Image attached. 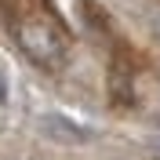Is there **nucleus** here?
Returning a JSON list of instances; mask_svg holds the SVG:
<instances>
[{"label":"nucleus","mask_w":160,"mask_h":160,"mask_svg":"<svg viewBox=\"0 0 160 160\" xmlns=\"http://www.w3.org/2000/svg\"><path fill=\"white\" fill-rule=\"evenodd\" d=\"M18 44H22V51H26L33 62L48 66V69L62 58V37H58L55 26H48V22H26L18 29Z\"/></svg>","instance_id":"obj_1"},{"label":"nucleus","mask_w":160,"mask_h":160,"mask_svg":"<svg viewBox=\"0 0 160 160\" xmlns=\"http://www.w3.org/2000/svg\"><path fill=\"white\" fill-rule=\"evenodd\" d=\"M44 131L55 135V138H66V142H84V131L69 128V120H58V117H48L44 120Z\"/></svg>","instance_id":"obj_2"},{"label":"nucleus","mask_w":160,"mask_h":160,"mask_svg":"<svg viewBox=\"0 0 160 160\" xmlns=\"http://www.w3.org/2000/svg\"><path fill=\"white\" fill-rule=\"evenodd\" d=\"M153 37L160 40V15H157V18H153Z\"/></svg>","instance_id":"obj_3"},{"label":"nucleus","mask_w":160,"mask_h":160,"mask_svg":"<svg viewBox=\"0 0 160 160\" xmlns=\"http://www.w3.org/2000/svg\"><path fill=\"white\" fill-rule=\"evenodd\" d=\"M8 98V84H4V77H0V102Z\"/></svg>","instance_id":"obj_4"}]
</instances>
